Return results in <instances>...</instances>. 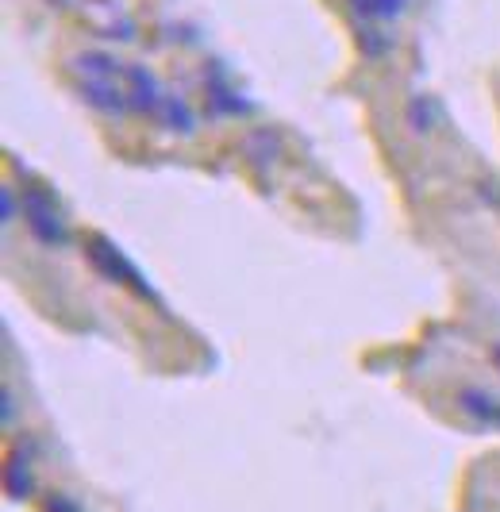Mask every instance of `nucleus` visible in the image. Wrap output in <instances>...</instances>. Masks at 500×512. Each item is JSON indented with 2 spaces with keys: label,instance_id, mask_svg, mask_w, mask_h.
Wrapping results in <instances>:
<instances>
[{
  "label": "nucleus",
  "instance_id": "obj_1",
  "mask_svg": "<svg viewBox=\"0 0 500 512\" xmlns=\"http://www.w3.org/2000/svg\"><path fill=\"white\" fill-rule=\"evenodd\" d=\"M24 216H27V228H31V235H35L39 243L62 247V243L70 239V231H66V224H62V216H58V208H54V201H50V193L35 189V185H27L24 189Z\"/></svg>",
  "mask_w": 500,
  "mask_h": 512
},
{
  "label": "nucleus",
  "instance_id": "obj_2",
  "mask_svg": "<svg viewBox=\"0 0 500 512\" xmlns=\"http://www.w3.org/2000/svg\"><path fill=\"white\" fill-rule=\"evenodd\" d=\"M85 251H89V258H93V266H97V270H104L112 282H124V285H131L135 293L150 297V285L143 282V274H139V270H135V266H131V262H127V258L120 255L112 243H108V239L89 235V239H85Z\"/></svg>",
  "mask_w": 500,
  "mask_h": 512
},
{
  "label": "nucleus",
  "instance_id": "obj_3",
  "mask_svg": "<svg viewBox=\"0 0 500 512\" xmlns=\"http://www.w3.org/2000/svg\"><path fill=\"white\" fill-rule=\"evenodd\" d=\"M127 77V101H131V112H162V104H166V89H162V81L154 70L147 66H127L124 70Z\"/></svg>",
  "mask_w": 500,
  "mask_h": 512
},
{
  "label": "nucleus",
  "instance_id": "obj_4",
  "mask_svg": "<svg viewBox=\"0 0 500 512\" xmlns=\"http://www.w3.org/2000/svg\"><path fill=\"white\" fill-rule=\"evenodd\" d=\"M204 97H208L212 116H247V112H250V101H247V97H239V93L227 85L220 70L204 74Z\"/></svg>",
  "mask_w": 500,
  "mask_h": 512
},
{
  "label": "nucleus",
  "instance_id": "obj_5",
  "mask_svg": "<svg viewBox=\"0 0 500 512\" xmlns=\"http://www.w3.org/2000/svg\"><path fill=\"white\" fill-rule=\"evenodd\" d=\"M81 101L89 108H97L104 116H124L131 101H127V89H120L116 81H85L81 85Z\"/></svg>",
  "mask_w": 500,
  "mask_h": 512
},
{
  "label": "nucleus",
  "instance_id": "obj_6",
  "mask_svg": "<svg viewBox=\"0 0 500 512\" xmlns=\"http://www.w3.org/2000/svg\"><path fill=\"white\" fill-rule=\"evenodd\" d=\"M74 70L85 77V81H116L127 66L116 58V54H108V51H85V54H77L74 58Z\"/></svg>",
  "mask_w": 500,
  "mask_h": 512
},
{
  "label": "nucleus",
  "instance_id": "obj_7",
  "mask_svg": "<svg viewBox=\"0 0 500 512\" xmlns=\"http://www.w3.org/2000/svg\"><path fill=\"white\" fill-rule=\"evenodd\" d=\"M404 124L416 131V135H427V131L439 128V104L431 101V97H412V101L404 104Z\"/></svg>",
  "mask_w": 500,
  "mask_h": 512
},
{
  "label": "nucleus",
  "instance_id": "obj_8",
  "mask_svg": "<svg viewBox=\"0 0 500 512\" xmlns=\"http://www.w3.org/2000/svg\"><path fill=\"white\" fill-rule=\"evenodd\" d=\"M243 151H247V158L254 166H274L277 158H281V143H277V135H270L266 128H258L247 135Z\"/></svg>",
  "mask_w": 500,
  "mask_h": 512
},
{
  "label": "nucleus",
  "instance_id": "obj_9",
  "mask_svg": "<svg viewBox=\"0 0 500 512\" xmlns=\"http://www.w3.org/2000/svg\"><path fill=\"white\" fill-rule=\"evenodd\" d=\"M158 116H162V124L170 131H177V135H193V131H197V116H193V108L181 101V97H166Z\"/></svg>",
  "mask_w": 500,
  "mask_h": 512
},
{
  "label": "nucleus",
  "instance_id": "obj_10",
  "mask_svg": "<svg viewBox=\"0 0 500 512\" xmlns=\"http://www.w3.org/2000/svg\"><path fill=\"white\" fill-rule=\"evenodd\" d=\"M350 8L362 20H400L408 12V0H350Z\"/></svg>",
  "mask_w": 500,
  "mask_h": 512
},
{
  "label": "nucleus",
  "instance_id": "obj_11",
  "mask_svg": "<svg viewBox=\"0 0 500 512\" xmlns=\"http://www.w3.org/2000/svg\"><path fill=\"white\" fill-rule=\"evenodd\" d=\"M466 412H474V416H485V420H493L500 416L497 409V397L493 393H485V389H462V401H458Z\"/></svg>",
  "mask_w": 500,
  "mask_h": 512
},
{
  "label": "nucleus",
  "instance_id": "obj_12",
  "mask_svg": "<svg viewBox=\"0 0 500 512\" xmlns=\"http://www.w3.org/2000/svg\"><path fill=\"white\" fill-rule=\"evenodd\" d=\"M389 35L385 31H377L374 24H362L358 27V47H362V54H370V58H381V54L389 51Z\"/></svg>",
  "mask_w": 500,
  "mask_h": 512
},
{
  "label": "nucleus",
  "instance_id": "obj_13",
  "mask_svg": "<svg viewBox=\"0 0 500 512\" xmlns=\"http://www.w3.org/2000/svg\"><path fill=\"white\" fill-rule=\"evenodd\" d=\"M0 205H4V224H12L16 220V197H12V189L0 193Z\"/></svg>",
  "mask_w": 500,
  "mask_h": 512
},
{
  "label": "nucleus",
  "instance_id": "obj_14",
  "mask_svg": "<svg viewBox=\"0 0 500 512\" xmlns=\"http://www.w3.org/2000/svg\"><path fill=\"white\" fill-rule=\"evenodd\" d=\"M493 359H497V370H500V347H497V351H493Z\"/></svg>",
  "mask_w": 500,
  "mask_h": 512
},
{
  "label": "nucleus",
  "instance_id": "obj_15",
  "mask_svg": "<svg viewBox=\"0 0 500 512\" xmlns=\"http://www.w3.org/2000/svg\"><path fill=\"white\" fill-rule=\"evenodd\" d=\"M497 420H500V416H497Z\"/></svg>",
  "mask_w": 500,
  "mask_h": 512
}]
</instances>
